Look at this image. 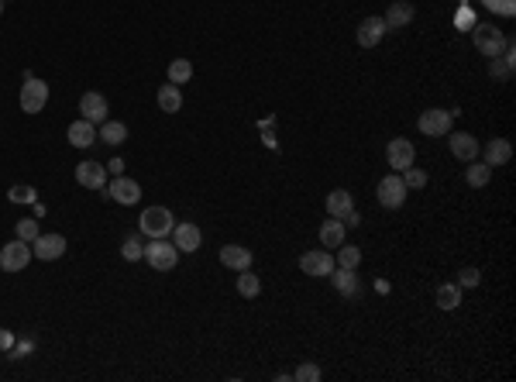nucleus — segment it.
<instances>
[{
  "label": "nucleus",
  "instance_id": "nucleus-1",
  "mask_svg": "<svg viewBox=\"0 0 516 382\" xmlns=\"http://www.w3.org/2000/svg\"><path fill=\"white\" fill-rule=\"evenodd\" d=\"M141 258L152 265L155 272H169V269H176V262H180V248H176L172 241H165V238H152V245H145Z\"/></svg>",
  "mask_w": 516,
  "mask_h": 382
},
{
  "label": "nucleus",
  "instance_id": "nucleus-30",
  "mask_svg": "<svg viewBox=\"0 0 516 382\" xmlns=\"http://www.w3.org/2000/svg\"><path fill=\"white\" fill-rule=\"evenodd\" d=\"M358 262H361V252L355 248V245H341L334 265H341V269H358Z\"/></svg>",
  "mask_w": 516,
  "mask_h": 382
},
{
  "label": "nucleus",
  "instance_id": "nucleus-43",
  "mask_svg": "<svg viewBox=\"0 0 516 382\" xmlns=\"http://www.w3.org/2000/svg\"><path fill=\"white\" fill-rule=\"evenodd\" d=\"M462 4H468V0H462Z\"/></svg>",
  "mask_w": 516,
  "mask_h": 382
},
{
  "label": "nucleus",
  "instance_id": "nucleus-24",
  "mask_svg": "<svg viewBox=\"0 0 516 382\" xmlns=\"http://www.w3.org/2000/svg\"><path fill=\"white\" fill-rule=\"evenodd\" d=\"M351 207H355V200H351V193H348V190H331V193H327V214H331V217L341 221Z\"/></svg>",
  "mask_w": 516,
  "mask_h": 382
},
{
  "label": "nucleus",
  "instance_id": "nucleus-20",
  "mask_svg": "<svg viewBox=\"0 0 516 382\" xmlns=\"http://www.w3.org/2000/svg\"><path fill=\"white\" fill-rule=\"evenodd\" d=\"M479 152L486 155V166H506L510 158H513V145L506 141V138H492L486 149H479Z\"/></svg>",
  "mask_w": 516,
  "mask_h": 382
},
{
  "label": "nucleus",
  "instance_id": "nucleus-34",
  "mask_svg": "<svg viewBox=\"0 0 516 382\" xmlns=\"http://www.w3.org/2000/svg\"><path fill=\"white\" fill-rule=\"evenodd\" d=\"M293 379H300V382H317V379H320V369H317L313 361H307V365H300V369L293 372Z\"/></svg>",
  "mask_w": 516,
  "mask_h": 382
},
{
  "label": "nucleus",
  "instance_id": "nucleus-31",
  "mask_svg": "<svg viewBox=\"0 0 516 382\" xmlns=\"http://www.w3.org/2000/svg\"><path fill=\"white\" fill-rule=\"evenodd\" d=\"M403 186H406V190H423V186H427V173L416 169V166L403 169Z\"/></svg>",
  "mask_w": 516,
  "mask_h": 382
},
{
  "label": "nucleus",
  "instance_id": "nucleus-17",
  "mask_svg": "<svg viewBox=\"0 0 516 382\" xmlns=\"http://www.w3.org/2000/svg\"><path fill=\"white\" fill-rule=\"evenodd\" d=\"M79 110H83V121H90V125H103L107 121V100H103V93H83Z\"/></svg>",
  "mask_w": 516,
  "mask_h": 382
},
{
  "label": "nucleus",
  "instance_id": "nucleus-11",
  "mask_svg": "<svg viewBox=\"0 0 516 382\" xmlns=\"http://www.w3.org/2000/svg\"><path fill=\"white\" fill-rule=\"evenodd\" d=\"M300 269H303L307 276H313V279H324V276H331L334 258H331V252H324V248H313V252H307L300 258Z\"/></svg>",
  "mask_w": 516,
  "mask_h": 382
},
{
  "label": "nucleus",
  "instance_id": "nucleus-5",
  "mask_svg": "<svg viewBox=\"0 0 516 382\" xmlns=\"http://www.w3.org/2000/svg\"><path fill=\"white\" fill-rule=\"evenodd\" d=\"M49 103V83L38 76H25V86H21V110L25 114H42Z\"/></svg>",
  "mask_w": 516,
  "mask_h": 382
},
{
  "label": "nucleus",
  "instance_id": "nucleus-15",
  "mask_svg": "<svg viewBox=\"0 0 516 382\" xmlns=\"http://www.w3.org/2000/svg\"><path fill=\"white\" fill-rule=\"evenodd\" d=\"M382 35H386V21L382 18H365L355 31V38H358L361 49H375L379 42H382Z\"/></svg>",
  "mask_w": 516,
  "mask_h": 382
},
{
  "label": "nucleus",
  "instance_id": "nucleus-6",
  "mask_svg": "<svg viewBox=\"0 0 516 382\" xmlns=\"http://www.w3.org/2000/svg\"><path fill=\"white\" fill-rule=\"evenodd\" d=\"M451 121H455V110H440V107H430V110H423L420 114V134H427V138H440V134H451Z\"/></svg>",
  "mask_w": 516,
  "mask_h": 382
},
{
  "label": "nucleus",
  "instance_id": "nucleus-14",
  "mask_svg": "<svg viewBox=\"0 0 516 382\" xmlns=\"http://www.w3.org/2000/svg\"><path fill=\"white\" fill-rule=\"evenodd\" d=\"M76 183L86 186V190H103L107 186V166H100V162H79Z\"/></svg>",
  "mask_w": 516,
  "mask_h": 382
},
{
  "label": "nucleus",
  "instance_id": "nucleus-16",
  "mask_svg": "<svg viewBox=\"0 0 516 382\" xmlns=\"http://www.w3.org/2000/svg\"><path fill=\"white\" fill-rule=\"evenodd\" d=\"M413 14H416V7H413L410 0H396V4H389L386 11V31H399V28H406L413 21Z\"/></svg>",
  "mask_w": 516,
  "mask_h": 382
},
{
  "label": "nucleus",
  "instance_id": "nucleus-25",
  "mask_svg": "<svg viewBox=\"0 0 516 382\" xmlns=\"http://www.w3.org/2000/svg\"><path fill=\"white\" fill-rule=\"evenodd\" d=\"M464 166H468V169H464V183L475 186V190H482V186L492 179V166H486V162H475V158H471V162H464Z\"/></svg>",
  "mask_w": 516,
  "mask_h": 382
},
{
  "label": "nucleus",
  "instance_id": "nucleus-8",
  "mask_svg": "<svg viewBox=\"0 0 516 382\" xmlns=\"http://www.w3.org/2000/svg\"><path fill=\"white\" fill-rule=\"evenodd\" d=\"M386 158L396 173H403V169H410L413 162H416V149H413L410 138H392L386 145Z\"/></svg>",
  "mask_w": 516,
  "mask_h": 382
},
{
  "label": "nucleus",
  "instance_id": "nucleus-2",
  "mask_svg": "<svg viewBox=\"0 0 516 382\" xmlns=\"http://www.w3.org/2000/svg\"><path fill=\"white\" fill-rule=\"evenodd\" d=\"M176 228V217L169 207H145L141 210V234L148 238H169Z\"/></svg>",
  "mask_w": 516,
  "mask_h": 382
},
{
  "label": "nucleus",
  "instance_id": "nucleus-22",
  "mask_svg": "<svg viewBox=\"0 0 516 382\" xmlns=\"http://www.w3.org/2000/svg\"><path fill=\"white\" fill-rule=\"evenodd\" d=\"M344 231L348 228H344L337 217H327V221L320 224V245H324V248H341V245H344Z\"/></svg>",
  "mask_w": 516,
  "mask_h": 382
},
{
  "label": "nucleus",
  "instance_id": "nucleus-41",
  "mask_svg": "<svg viewBox=\"0 0 516 382\" xmlns=\"http://www.w3.org/2000/svg\"><path fill=\"white\" fill-rule=\"evenodd\" d=\"M471 21H475V18H471V7H468V11H462V14H458V25H462V31H464V25H471Z\"/></svg>",
  "mask_w": 516,
  "mask_h": 382
},
{
  "label": "nucleus",
  "instance_id": "nucleus-35",
  "mask_svg": "<svg viewBox=\"0 0 516 382\" xmlns=\"http://www.w3.org/2000/svg\"><path fill=\"white\" fill-rule=\"evenodd\" d=\"M42 231H38V221H18V238L21 241H35Z\"/></svg>",
  "mask_w": 516,
  "mask_h": 382
},
{
  "label": "nucleus",
  "instance_id": "nucleus-38",
  "mask_svg": "<svg viewBox=\"0 0 516 382\" xmlns=\"http://www.w3.org/2000/svg\"><path fill=\"white\" fill-rule=\"evenodd\" d=\"M341 224H344V228H358V224H361V214L355 210V207H351V210L341 217Z\"/></svg>",
  "mask_w": 516,
  "mask_h": 382
},
{
  "label": "nucleus",
  "instance_id": "nucleus-12",
  "mask_svg": "<svg viewBox=\"0 0 516 382\" xmlns=\"http://www.w3.org/2000/svg\"><path fill=\"white\" fill-rule=\"evenodd\" d=\"M172 245H176L180 252H197V248L204 245V234H200V228H197L193 221H182V224L172 228Z\"/></svg>",
  "mask_w": 516,
  "mask_h": 382
},
{
  "label": "nucleus",
  "instance_id": "nucleus-19",
  "mask_svg": "<svg viewBox=\"0 0 516 382\" xmlns=\"http://www.w3.org/2000/svg\"><path fill=\"white\" fill-rule=\"evenodd\" d=\"M331 282H334V289L344 296V300H351V296L358 293V276H355V269H341V265H334V269H331Z\"/></svg>",
  "mask_w": 516,
  "mask_h": 382
},
{
  "label": "nucleus",
  "instance_id": "nucleus-42",
  "mask_svg": "<svg viewBox=\"0 0 516 382\" xmlns=\"http://www.w3.org/2000/svg\"><path fill=\"white\" fill-rule=\"evenodd\" d=\"M0 11H4V0H0Z\"/></svg>",
  "mask_w": 516,
  "mask_h": 382
},
{
  "label": "nucleus",
  "instance_id": "nucleus-28",
  "mask_svg": "<svg viewBox=\"0 0 516 382\" xmlns=\"http://www.w3.org/2000/svg\"><path fill=\"white\" fill-rule=\"evenodd\" d=\"M189 79H193V62L189 59H172L169 62V83L180 86V83H189Z\"/></svg>",
  "mask_w": 516,
  "mask_h": 382
},
{
  "label": "nucleus",
  "instance_id": "nucleus-39",
  "mask_svg": "<svg viewBox=\"0 0 516 382\" xmlns=\"http://www.w3.org/2000/svg\"><path fill=\"white\" fill-rule=\"evenodd\" d=\"M7 348H14V334L0 328V352H7Z\"/></svg>",
  "mask_w": 516,
  "mask_h": 382
},
{
  "label": "nucleus",
  "instance_id": "nucleus-29",
  "mask_svg": "<svg viewBox=\"0 0 516 382\" xmlns=\"http://www.w3.org/2000/svg\"><path fill=\"white\" fill-rule=\"evenodd\" d=\"M238 293H241V296H248V300L262 293V282H258V276H252V269H245V272L238 276Z\"/></svg>",
  "mask_w": 516,
  "mask_h": 382
},
{
  "label": "nucleus",
  "instance_id": "nucleus-18",
  "mask_svg": "<svg viewBox=\"0 0 516 382\" xmlns=\"http://www.w3.org/2000/svg\"><path fill=\"white\" fill-rule=\"evenodd\" d=\"M221 265H228L234 272H245V269H252V252L241 248V245H224L221 248Z\"/></svg>",
  "mask_w": 516,
  "mask_h": 382
},
{
  "label": "nucleus",
  "instance_id": "nucleus-27",
  "mask_svg": "<svg viewBox=\"0 0 516 382\" xmlns=\"http://www.w3.org/2000/svg\"><path fill=\"white\" fill-rule=\"evenodd\" d=\"M458 303H462V286L458 282H444L438 289V306L440 310H455Z\"/></svg>",
  "mask_w": 516,
  "mask_h": 382
},
{
  "label": "nucleus",
  "instance_id": "nucleus-32",
  "mask_svg": "<svg viewBox=\"0 0 516 382\" xmlns=\"http://www.w3.org/2000/svg\"><path fill=\"white\" fill-rule=\"evenodd\" d=\"M141 252H145V245H141L134 234H131V238H124V245H121V255H124L128 262H138V258H141Z\"/></svg>",
  "mask_w": 516,
  "mask_h": 382
},
{
  "label": "nucleus",
  "instance_id": "nucleus-21",
  "mask_svg": "<svg viewBox=\"0 0 516 382\" xmlns=\"http://www.w3.org/2000/svg\"><path fill=\"white\" fill-rule=\"evenodd\" d=\"M66 134H69V145H76V149H90V145L97 141V127L90 125V121H83V117L73 121Z\"/></svg>",
  "mask_w": 516,
  "mask_h": 382
},
{
  "label": "nucleus",
  "instance_id": "nucleus-4",
  "mask_svg": "<svg viewBox=\"0 0 516 382\" xmlns=\"http://www.w3.org/2000/svg\"><path fill=\"white\" fill-rule=\"evenodd\" d=\"M35 258L31 252V241H21V238H14V241H7L4 248H0V269L4 272H21L28 269V262Z\"/></svg>",
  "mask_w": 516,
  "mask_h": 382
},
{
  "label": "nucleus",
  "instance_id": "nucleus-33",
  "mask_svg": "<svg viewBox=\"0 0 516 382\" xmlns=\"http://www.w3.org/2000/svg\"><path fill=\"white\" fill-rule=\"evenodd\" d=\"M489 11H496V14H503V18H513L516 14V0H482Z\"/></svg>",
  "mask_w": 516,
  "mask_h": 382
},
{
  "label": "nucleus",
  "instance_id": "nucleus-3",
  "mask_svg": "<svg viewBox=\"0 0 516 382\" xmlns=\"http://www.w3.org/2000/svg\"><path fill=\"white\" fill-rule=\"evenodd\" d=\"M471 42H475V49L482 52L486 59H499L503 52H506V35L499 31L496 25H475V31H471Z\"/></svg>",
  "mask_w": 516,
  "mask_h": 382
},
{
  "label": "nucleus",
  "instance_id": "nucleus-13",
  "mask_svg": "<svg viewBox=\"0 0 516 382\" xmlns=\"http://www.w3.org/2000/svg\"><path fill=\"white\" fill-rule=\"evenodd\" d=\"M447 145H451V155L458 158V162H471V158H479V141H475V134H468V131H455L451 138H447Z\"/></svg>",
  "mask_w": 516,
  "mask_h": 382
},
{
  "label": "nucleus",
  "instance_id": "nucleus-7",
  "mask_svg": "<svg viewBox=\"0 0 516 382\" xmlns=\"http://www.w3.org/2000/svg\"><path fill=\"white\" fill-rule=\"evenodd\" d=\"M103 197H110V200H117L121 207H134L141 200V186L128 176H114L110 179V186H107V193Z\"/></svg>",
  "mask_w": 516,
  "mask_h": 382
},
{
  "label": "nucleus",
  "instance_id": "nucleus-36",
  "mask_svg": "<svg viewBox=\"0 0 516 382\" xmlns=\"http://www.w3.org/2000/svg\"><path fill=\"white\" fill-rule=\"evenodd\" d=\"M14 204H31L35 200V190L31 186H11V193H7Z\"/></svg>",
  "mask_w": 516,
  "mask_h": 382
},
{
  "label": "nucleus",
  "instance_id": "nucleus-9",
  "mask_svg": "<svg viewBox=\"0 0 516 382\" xmlns=\"http://www.w3.org/2000/svg\"><path fill=\"white\" fill-rule=\"evenodd\" d=\"M379 204L386 207V210H399V207L406 204V186H403V176H386L379 183Z\"/></svg>",
  "mask_w": 516,
  "mask_h": 382
},
{
  "label": "nucleus",
  "instance_id": "nucleus-10",
  "mask_svg": "<svg viewBox=\"0 0 516 382\" xmlns=\"http://www.w3.org/2000/svg\"><path fill=\"white\" fill-rule=\"evenodd\" d=\"M31 252H35V258H42V262H55V258L66 255V238L62 234H38L31 241Z\"/></svg>",
  "mask_w": 516,
  "mask_h": 382
},
{
  "label": "nucleus",
  "instance_id": "nucleus-37",
  "mask_svg": "<svg viewBox=\"0 0 516 382\" xmlns=\"http://www.w3.org/2000/svg\"><path fill=\"white\" fill-rule=\"evenodd\" d=\"M479 279H482V272H479V269H462L458 286H462V289H471V286H479Z\"/></svg>",
  "mask_w": 516,
  "mask_h": 382
},
{
  "label": "nucleus",
  "instance_id": "nucleus-23",
  "mask_svg": "<svg viewBox=\"0 0 516 382\" xmlns=\"http://www.w3.org/2000/svg\"><path fill=\"white\" fill-rule=\"evenodd\" d=\"M158 107H162L165 114H176L182 107V93H180L176 83H162V86H158Z\"/></svg>",
  "mask_w": 516,
  "mask_h": 382
},
{
  "label": "nucleus",
  "instance_id": "nucleus-40",
  "mask_svg": "<svg viewBox=\"0 0 516 382\" xmlns=\"http://www.w3.org/2000/svg\"><path fill=\"white\" fill-rule=\"evenodd\" d=\"M110 173L121 176V173H124V158H110Z\"/></svg>",
  "mask_w": 516,
  "mask_h": 382
},
{
  "label": "nucleus",
  "instance_id": "nucleus-26",
  "mask_svg": "<svg viewBox=\"0 0 516 382\" xmlns=\"http://www.w3.org/2000/svg\"><path fill=\"white\" fill-rule=\"evenodd\" d=\"M100 141L107 145H121L124 138H128V125H121V121H103L100 125V134H97Z\"/></svg>",
  "mask_w": 516,
  "mask_h": 382
}]
</instances>
